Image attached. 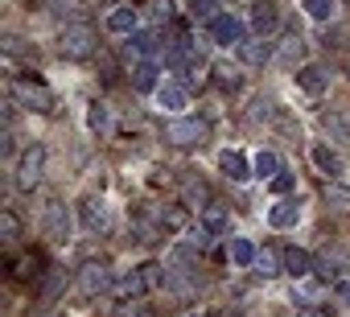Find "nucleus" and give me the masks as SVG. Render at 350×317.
Here are the masks:
<instances>
[{"instance_id":"4","label":"nucleus","mask_w":350,"mask_h":317,"mask_svg":"<svg viewBox=\"0 0 350 317\" xmlns=\"http://www.w3.org/2000/svg\"><path fill=\"white\" fill-rule=\"evenodd\" d=\"M42 169H46V148L42 144H29L21 152V161H17V186L21 190H33L42 182Z\"/></svg>"},{"instance_id":"16","label":"nucleus","mask_w":350,"mask_h":317,"mask_svg":"<svg viewBox=\"0 0 350 317\" xmlns=\"http://www.w3.org/2000/svg\"><path fill=\"white\" fill-rule=\"evenodd\" d=\"M276 21H280L276 5H264V0H260V5L252 9V25H256V33H260V38H268V33L276 29Z\"/></svg>"},{"instance_id":"8","label":"nucleus","mask_w":350,"mask_h":317,"mask_svg":"<svg viewBox=\"0 0 350 317\" xmlns=\"http://www.w3.org/2000/svg\"><path fill=\"white\" fill-rule=\"evenodd\" d=\"M268 58H272V42H268V38L256 33V38L239 42V62H243V66H264Z\"/></svg>"},{"instance_id":"27","label":"nucleus","mask_w":350,"mask_h":317,"mask_svg":"<svg viewBox=\"0 0 350 317\" xmlns=\"http://www.w3.org/2000/svg\"><path fill=\"white\" fill-rule=\"evenodd\" d=\"M38 264H42V260H38L33 251H25V256H17V260L9 264V272H13L17 280H29V276H38Z\"/></svg>"},{"instance_id":"24","label":"nucleus","mask_w":350,"mask_h":317,"mask_svg":"<svg viewBox=\"0 0 350 317\" xmlns=\"http://www.w3.org/2000/svg\"><path fill=\"white\" fill-rule=\"evenodd\" d=\"M87 128H91L95 136H107V128H111V111H107L103 103H91V107H87Z\"/></svg>"},{"instance_id":"33","label":"nucleus","mask_w":350,"mask_h":317,"mask_svg":"<svg viewBox=\"0 0 350 317\" xmlns=\"http://www.w3.org/2000/svg\"><path fill=\"white\" fill-rule=\"evenodd\" d=\"M62 284H66V272H58V268H54V272L46 276V284H42V301H54V297L62 292Z\"/></svg>"},{"instance_id":"6","label":"nucleus","mask_w":350,"mask_h":317,"mask_svg":"<svg viewBox=\"0 0 350 317\" xmlns=\"http://www.w3.org/2000/svg\"><path fill=\"white\" fill-rule=\"evenodd\" d=\"M211 38H215L219 46H239V42H247V38H243V21H239L235 13H219V17L211 21Z\"/></svg>"},{"instance_id":"7","label":"nucleus","mask_w":350,"mask_h":317,"mask_svg":"<svg viewBox=\"0 0 350 317\" xmlns=\"http://www.w3.org/2000/svg\"><path fill=\"white\" fill-rule=\"evenodd\" d=\"M107 284H111V276H107V264H95V260H87V264L79 268V288H83L87 297L103 292Z\"/></svg>"},{"instance_id":"1","label":"nucleus","mask_w":350,"mask_h":317,"mask_svg":"<svg viewBox=\"0 0 350 317\" xmlns=\"http://www.w3.org/2000/svg\"><path fill=\"white\" fill-rule=\"evenodd\" d=\"M95 50H99V33H95L87 21H75V25H66V29L58 33V54L70 58V62H83V58H91Z\"/></svg>"},{"instance_id":"11","label":"nucleus","mask_w":350,"mask_h":317,"mask_svg":"<svg viewBox=\"0 0 350 317\" xmlns=\"http://www.w3.org/2000/svg\"><path fill=\"white\" fill-rule=\"evenodd\" d=\"M297 87H301L305 95H321V91L329 87L325 66H313V62H309V66H301V70H297Z\"/></svg>"},{"instance_id":"40","label":"nucleus","mask_w":350,"mask_h":317,"mask_svg":"<svg viewBox=\"0 0 350 317\" xmlns=\"http://www.w3.org/2000/svg\"><path fill=\"white\" fill-rule=\"evenodd\" d=\"M215 79H219V87H227V91L239 87V74H235L231 66H215Z\"/></svg>"},{"instance_id":"39","label":"nucleus","mask_w":350,"mask_h":317,"mask_svg":"<svg viewBox=\"0 0 350 317\" xmlns=\"http://www.w3.org/2000/svg\"><path fill=\"white\" fill-rule=\"evenodd\" d=\"M247 120H252V124H268V120H272V103H268V99H256L252 111H247Z\"/></svg>"},{"instance_id":"21","label":"nucleus","mask_w":350,"mask_h":317,"mask_svg":"<svg viewBox=\"0 0 350 317\" xmlns=\"http://www.w3.org/2000/svg\"><path fill=\"white\" fill-rule=\"evenodd\" d=\"M313 161H317L321 174H342V156L334 148H325V144H313Z\"/></svg>"},{"instance_id":"10","label":"nucleus","mask_w":350,"mask_h":317,"mask_svg":"<svg viewBox=\"0 0 350 317\" xmlns=\"http://www.w3.org/2000/svg\"><path fill=\"white\" fill-rule=\"evenodd\" d=\"M219 169H223L231 182H247V178L256 174V169L247 165V156H243V152H235V148H227V152L219 156Z\"/></svg>"},{"instance_id":"34","label":"nucleus","mask_w":350,"mask_h":317,"mask_svg":"<svg viewBox=\"0 0 350 317\" xmlns=\"http://www.w3.org/2000/svg\"><path fill=\"white\" fill-rule=\"evenodd\" d=\"M116 317H152V309L132 297V301H120V305H116Z\"/></svg>"},{"instance_id":"13","label":"nucleus","mask_w":350,"mask_h":317,"mask_svg":"<svg viewBox=\"0 0 350 317\" xmlns=\"http://www.w3.org/2000/svg\"><path fill=\"white\" fill-rule=\"evenodd\" d=\"M157 103H161L165 111H182V107L190 103V91H186L182 83H161V87H157Z\"/></svg>"},{"instance_id":"36","label":"nucleus","mask_w":350,"mask_h":317,"mask_svg":"<svg viewBox=\"0 0 350 317\" xmlns=\"http://www.w3.org/2000/svg\"><path fill=\"white\" fill-rule=\"evenodd\" d=\"M325 198H329L334 206H350V186H342V182H325Z\"/></svg>"},{"instance_id":"38","label":"nucleus","mask_w":350,"mask_h":317,"mask_svg":"<svg viewBox=\"0 0 350 317\" xmlns=\"http://www.w3.org/2000/svg\"><path fill=\"white\" fill-rule=\"evenodd\" d=\"M301 50H305V42H301V33H288V38H284V46H280V54H284V62H293V58H301Z\"/></svg>"},{"instance_id":"37","label":"nucleus","mask_w":350,"mask_h":317,"mask_svg":"<svg viewBox=\"0 0 350 317\" xmlns=\"http://www.w3.org/2000/svg\"><path fill=\"white\" fill-rule=\"evenodd\" d=\"M132 50H136V54H144V58H148V54H152V50H157V33H132Z\"/></svg>"},{"instance_id":"35","label":"nucleus","mask_w":350,"mask_h":317,"mask_svg":"<svg viewBox=\"0 0 350 317\" xmlns=\"http://www.w3.org/2000/svg\"><path fill=\"white\" fill-rule=\"evenodd\" d=\"M305 13L317 17V21H329L334 17V0H305Z\"/></svg>"},{"instance_id":"9","label":"nucleus","mask_w":350,"mask_h":317,"mask_svg":"<svg viewBox=\"0 0 350 317\" xmlns=\"http://www.w3.org/2000/svg\"><path fill=\"white\" fill-rule=\"evenodd\" d=\"M83 227L87 231H107L111 227V210H107V202L103 198H87V206H83Z\"/></svg>"},{"instance_id":"26","label":"nucleus","mask_w":350,"mask_h":317,"mask_svg":"<svg viewBox=\"0 0 350 317\" xmlns=\"http://www.w3.org/2000/svg\"><path fill=\"white\" fill-rule=\"evenodd\" d=\"M21 239V219L17 210H0V243H17Z\"/></svg>"},{"instance_id":"5","label":"nucleus","mask_w":350,"mask_h":317,"mask_svg":"<svg viewBox=\"0 0 350 317\" xmlns=\"http://www.w3.org/2000/svg\"><path fill=\"white\" fill-rule=\"evenodd\" d=\"M13 91H17V99H21V103H29L33 111H42V115H50V111H54V95H50L42 83L17 79V83H13Z\"/></svg>"},{"instance_id":"28","label":"nucleus","mask_w":350,"mask_h":317,"mask_svg":"<svg viewBox=\"0 0 350 317\" xmlns=\"http://www.w3.org/2000/svg\"><path fill=\"white\" fill-rule=\"evenodd\" d=\"M46 9L66 21V17H83V0H46Z\"/></svg>"},{"instance_id":"14","label":"nucleus","mask_w":350,"mask_h":317,"mask_svg":"<svg viewBox=\"0 0 350 317\" xmlns=\"http://www.w3.org/2000/svg\"><path fill=\"white\" fill-rule=\"evenodd\" d=\"M297 219H301V202H297V198H280V202L268 210V223L280 227V231H284V227H297Z\"/></svg>"},{"instance_id":"22","label":"nucleus","mask_w":350,"mask_h":317,"mask_svg":"<svg viewBox=\"0 0 350 317\" xmlns=\"http://www.w3.org/2000/svg\"><path fill=\"white\" fill-rule=\"evenodd\" d=\"M252 169H256V178H276V174H280V156H276L272 148H264V152H256Z\"/></svg>"},{"instance_id":"25","label":"nucleus","mask_w":350,"mask_h":317,"mask_svg":"<svg viewBox=\"0 0 350 317\" xmlns=\"http://www.w3.org/2000/svg\"><path fill=\"white\" fill-rule=\"evenodd\" d=\"M334 272H346V256H342L338 247H334V251L325 247V251L317 256V276H334Z\"/></svg>"},{"instance_id":"20","label":"nucleus","mask_w":350,"mask_h":317,"mask_svg":"<svg viewBox=\"0 0 350 317\" xmlns=\"http://www.w3.org/2000/svg\"><path fill=\"white\" fill-rule=\"evenodd\" d=\"M202 227H206L211 235H223V231H227V210H223L219 202H206V206H202Z\"/></svg>"},{"instance_id":"2","label":"nucleus","mask_w":350,"mask_h":317,"mask_svg":"<svg viewBox=\"0 0 350 317\" xmlns=\"http://www.w3.org/2000/svg\"><path fill=\"white\" fill-rule=\"evenodd\" d=\"M206 136H211L206 120H194V115H182V120H169V124H165V140H169L173 148H194V144H206Z\"/></svg>"},{"instance_id":"43","label":"nucleus","mask_w":350,"mask_h":317,"mask_svg":"<svg viewBox=\"0 0 350 317\" xmlns=\"http://www.w3.org/2000/svg\"><path fill=\"white\" fill-rule=\"evenodd\" d=\"M338 292H342V301H350V284H342V288H338Z\"/></svg>"},{"instance_id":"18","label":"nucleus","mask_w":350,"mask_h":317,"mask_svg":"<svg viewBox=\"0 0 350 317\" xmlns=\"http://www.w3.org/2000/svg\"><path fill=\"white\" fill-rule=\"evenodd\" d=\"M321 128L329 132V140H350V115L346 111H325Z\"/></svg>"},{"instance_id":"29","label":"nucleus","mask_w":350,"mask_h":317,"mask_svg":"<svg viewBox=\"0 0 350 317\" xmlns=\"http://www.w3.org/2000/svg\"><path fill=\"white\" fill-rule=\"evenodd\" d=\"M182 227H186V210H182V206H169V210H161V231H165V235L182 231Z\"/></svg>"},{"instance_id":"15","label":"nucleus","mask_w":350,"mask_h":317,"mask_svg":"<svg viewBox=\"0 0 350 317\" xmlns=\"http://www.w3.org/2000/svg\"><path fill=\"white\" fill-rule=\"evenodd\" d=\"M284 272H288L293 280H305V276H313V260H309V251H301V247H288V251H284Z\"/></svg>"},{"instance_id":"31","label":"nucleus","mask_w":350,"mask_h":317,"mask_svg":"<svg viewBox=\"0 0 350 317\" xmlns=\"http://www.w3.org/2000/svg\"><path fill=\"white\" fill-rule=\"evenodd\" d=\"M186 202L202 210V202H206V182L202 178H186Z\"/></svg>"},{"instance_id":"41","label":"nucleus","mask_w":350,"mask_h":317,"mask_svg":"<svg viewBox=\"0 0 350 317\" xmlns=\"http://www.w3.org/2000/svg\"><path fill=\"white\" fill-rule=\"evenodd\" d=\"M272 190H276V194H288V190H293V174H276V178H272Z\"/></svg>"},{"instance_id":"17","label":"nucleus","mask_w":350,"mask_h":317,"mask_svg":"<svg viewBox=\"0 0 350 317\" xmlns=\"http://www.w3.org/2000/svg\"><path fill=\"white\" fill-rule=\"evenodd\" d=\"M256 268H260V276H280V272H284V251L260 247V251H256Z\"/></svg>"},{"instance_id":"30","label":"nucleus","mask_w":350,"mask_h":317,"mask_svg":"<svg viewBox=\"0 0 350 317\" xmlns=\"http://www.w3.org/2000/svg\"><path fill=\"white\" fill-rule=\"evenodd\" d=\"M231 260H235L239 268L256 264V247H252V239H231Z\"/></svg>"},{"instance_id":"19","label":"nucleus","mask_w":350,"mask_h":317,"mask_svg":"<svg viewBox=\"0 0 350 317\" xmlns=\"http://www.w3.org/2000/svg\"><path fill=\"white\" fill-rule=\"evenodd\" d=\"M132 87H136V91H152V87H157V62H148V58L136 62V66H132Z\"/></svg>"},{"instance_id":"23","label":"nucleus","mask_w":350,"mask_h":317,"mask_svg":"<svg viewBox=\"0 0 350 317\" xmlns=\"http://www.w3.org/2000/svg\"><path fill=\"white\" fill-rule=\"evenodd\" d=\"M107 29L111 33H136V9H111Z\"/></svg>"},{"instance_id":"32","label":"nucleus","mask_w":350,"mask_h":317,"mask_svg":"<svg viewBox=\"0 0 350 317\" xmlns=\"http://www.w3.org/2000/svg\"><path fill=\"white\" fill-rule=\"evenodd\" d=\"M190 13L198 21H215L219 17V0H190Z\"/></svg>"},{"instance_id":"42","label":"nucleus","mask_w":350,"mask_h":317,"mask_svg":"<svg viewBox=\"0 0 350 317\" xmlns=\"http://www.w3.org/2000/svg\"><path fill=\"white\" fill-rule=\"evenodd\" d=\"M297 317H329V313H325V309H317V305H309V309H301Z\"/></svg>"},{"instance_id":"12","label":"nucleus","mask_w":350,"mask_h":317,"mask_svg":"<svg viewBox=\"0 0 350 317\" xmlns=\"http://www.w3.org/2000/svg\"><path fill=\"white\" fill-rule=\"evenodd\" d=\"M46 231H50L54 243H66V235H70V219H66V206H62V202H50V206H46Z\"/></svg>"},{"instance_id":"3","label":"nucleus","mask_w":350,"mask_h":317,"mask_svg":"<svg viewBox=\"0 0 350 317\" xmlns=\"http://www.w3.org/2000/svg\"><path fill=\"white\" fill-rule=\"evenodd\" d=\"M161 280H165V276H161V264H140L136 272H128V276L116 280V297H120V301H132V297L157 288Z\"/></svg>"}]
</instances>
